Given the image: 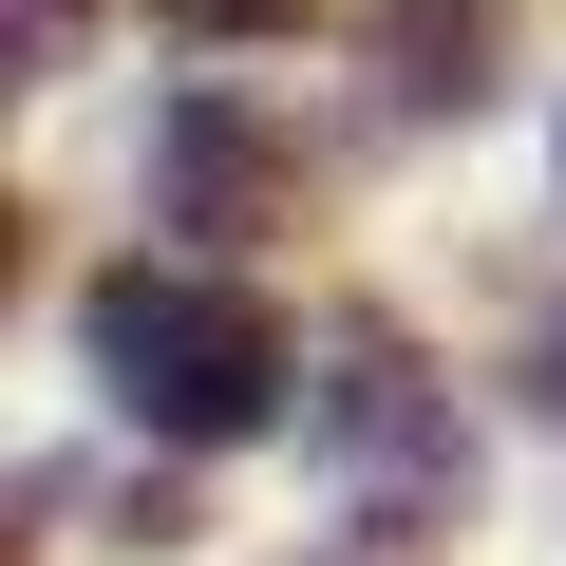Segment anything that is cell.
<instances>
[{
  "label": "cell",
  "mask_w": 566,
  "mask_h": 566,
  "mask_svg": "<svg viewBox=\"0 0 566 566\" xmlns=\"http://www.w3.org/2000/svg\"><path fill=\"white\" fill-rule=\"evenodd\" d=\"M76 340H95L114 416H133V434H170V453H227V434H264L283 397H303L283 322L245 303L227 264H114L95 303H76Z\"/></svg>",
  "instance_id": "cell-1"
},
{
  "label": "cell",
  "mask_w": 566,
  "mask_h": 566,
  "mask_svg": "<svg viewBox=\"0 0 566 566\" xmlns=\"http://www.w3.org/2000/svg\"><path fill=\"white\" fill-rule=\"evenodd\" d=\"M303 453H322V472H340L378 528H434V510L472 491V434H453V397H434V378H416L378 322H359L340 359H303Z\"/></svg>",
  "instance_id": "cell-2"
},
{
  "label": "cell",
  "mask_w": 566,
  "mask_h": 566,
  "mask_svg": "<svg viewBox=\"0 0 566 566\" xmlns=\"http://www.w3.org/2000/svg\"><path fill=\"white\" fill-rule=\"evenodd\" d=\"M151 208H170V227H208V245H245V227L303 208V151H283L227 76H189V95L151 114Z\"/></svg>",
  "instance_id": "cell-3"
},
{
  "label": "cell",
  "mask_w": 566,
  "mask_h": 566,
  "mask_svg": "<svg viewBox=\"0 0 566 566\" xmlns=\"http://www.w3.org/2000/svg\"><path fill=\"white\" fill-rule=\"evenodd\" d=\"M378 57H397V114H491V20H434V0H397V20H378Z\"/></svg>",
  "instance_id": "cell-4"
},
{
  "label": "cell",
  "mask_w": 566,
  "mask_h": 566,
  "mask_svg": "<svg viewBox=\"0 0 566 566\" xmlns=\"http://www.w3.org/2000/svg\"><path fill=\"white\" fill-rule=\"evenodd\" d=\"M151 20H170V39H283L303 0H151Z\"/></svg>",
  "instance_id": "cell-5"
},
{
  "label": "cell",
  "mask_w": 566,
  "mask_h": 566,
  "mask_svg": "<svg viewBox=\"0 0 566 566\" xmlns=\"http://www.w3.org/2000/svg\"><path fill=\"white\" fill-rule=\"evenodd\" d=\"M528 416H566V322H528Z\"/></svg>",
  "instance_id": "cell-6"
}]
</instances>
